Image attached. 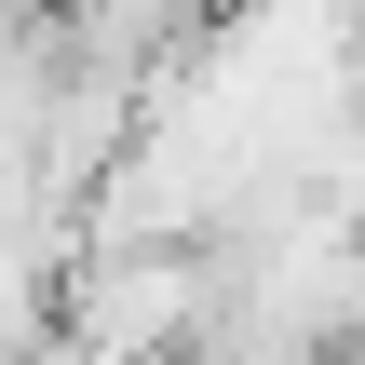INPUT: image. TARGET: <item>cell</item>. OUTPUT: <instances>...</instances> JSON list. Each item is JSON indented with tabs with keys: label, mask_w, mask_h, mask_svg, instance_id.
Instances as JSON below:
<instances>
[{
	"label": "cell",
	"mask_w": 365,
	"mask_h": 365,
	"mask_svg": "<svg viewBox=\"0 0 365 365\" xmlns=\"http://www.w3.org/2000/svg\"><path fill=\"white\" fill-rule=\"evenodd\" d=\"M217 14H230V0H68V41H81V54H135V68H149V54L203 41Z\"/></svg>",
	"instance_id": "6da1fadb"
}]
</instances>
